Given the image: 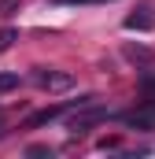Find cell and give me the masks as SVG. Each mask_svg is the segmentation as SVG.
I'll return each mask as SVG.
<instances>
[{"label": "cell", "instance_id": "6da1fadb", "mask_svg": "<svg viewBox=\"0 0 155 159\" xmlns=\"http://www.w3.org/2000/svg\"><path fill=\"white\" fill-rule=\"evenodd\" d=\"M33 81H37L44 93H67V89H74V74H63V70H44V67H37V70H33Z\"/></svg>", "mask_w": 155, "mask_h": 159}, {"label": "cell", "instance_id": "7a4b0ae2", "mask_svg": "<svg viewBox=\"0 0 155 159\" xmlns=\"http://www.w3.org/2000/svg\"><path fill=\"white\" fill-rule=\"evenodd\" d=\"M107 119H111V111H104V107H92V104H85V107H78L74 115L67 119V129L81 133V129H89V126H96V122H107Z\"/></svg>", "mask_w": 155, "mask_h": 159}, {"label": "cell", "instance_id": "3957f363", "mask_svg": "<svg viewBox=\"0 0 155 159\" xmlns=\"http://www.w3.org/2000/svg\"><path fill=\"white\" fill-rule=\"evenodd\" d=\"M118 119L126 126H133V129H155V100L148 96V104H140V107H133V111H126Z\"/></svg>", "mask_w": 155, "mask_h": 159}, {"label": "cell", "instance_id": "277c9868", "mask_svg": "<svg viewBox=\"0 0 155 159\" xmlns=\"http://www.w3.org/2000/svg\"><path fill=\"white\" fill-rule=\"evenodd\" d=\"M152 26H155V7L152 4H140L133 15H126V30H140V34H144V30H152Z\"/></svg>", "mask_w": 155, "mask_h": 159}, {"label": "cell", "instance_id": "5b68a950", "mask_svg": "<svg viewBox=\"0 0 155 159\" xmlns=\"http://www.w3.org/2000/svg\"><path fill=\"white\" fill-rule=\"evenodd\" d=\"M126 56H129V59H140V63H148V59H152V52H148V48H140V44H126Z\"/></svg>", "mask_w": 155, "mask_h": 159}, {"label": "cell", "instance_id": "8992f818", "mask_svg": "<svg viewBox=\"0 0 155 159\" xmlns=\"http://www.w3.org/2000/svg\"><path fill=\"white\" fill-rule=\"evenodd\" d=\"M7 89H19V74H15V70L0 74V93H7Z\"/></svg>", "mask_w": 155, "mask_h": 159}, {"label": "cell", "instance_id": "52a82bcc", "mask_svg": "<svg viewBox=\"0 0 155 159\" xmlns=\"http://www.w3.org/2000/svg\"><path fill=\"white\" fill-rule=\"evenodd\" d=\"M15 41H19V30H0V52H7Z\"/></svg>", "mask_w": 155, "mask_h": 159}, {"label": "cell", "instance_id": "ba28073f", "mask_svg": "<svg viewBox=\"0 0 155 159\" xmlns=\"http://www.w3.org/2000/svg\"><path fill=\"white\" fill-rule=\"evenodd\" d=\"M22 7V0H0V19H7V15H15Z\"/></svg>", "mask_w": 155, "mask_h": 159}, {"label": "cell", "instance_id": "9c48e42d", "mask_svg": "<svg viewBox=\"0 0 155 159\" xmlns=\"http://www.w3.org/2000/svg\"><path fill=\"white\" fill-rule=\"evenodd\" d=\"M55 4H63V7H74V4H107V0H55Z\"/></svg>", "mask_w": 155, "mask_h": 159}, {"label": "cell", "instance_id": "30bf717a", "mask_svg": "<svg viewBox=\"0 0 155 159\" xmlns=\"http://www.w3.org/2000/svg\"><path fill=\"white\" fill-rule=\"evenodd\" d=\"M30 156H52V148H41V144H33V148H26Z\"/></svg>", "mask_w": 155, "mask_h": 159}]
</instances>
